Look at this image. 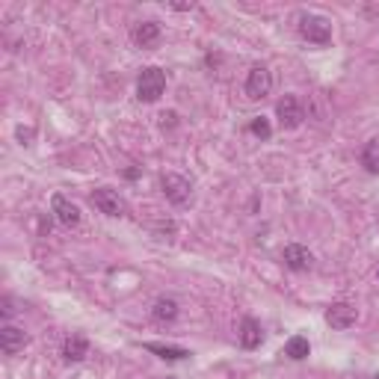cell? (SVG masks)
<instances>
[{
    "label": "cell",
    "mask_w": 379,
    "mask_h": 379,
    "mask_svg": "<svg viewBox=\"0 0 379 379\" xmlns=\"http://www.w3.org/2000/svg\"><path fill=\"white\" fill-rule=\"evenodd\" d=\"M163 89H166V74H163V68L148 65V68H143V72H139V81H136V98H139V101L154 104L157 98L163 95Z\"/></svg>",
    "instance_id": "1"
},
{
    "label": "cell",
    "mask_w": 379,
    "mask_h": 379,
    "mask_svg": "<svg viewBox=\"0 0 379 379\" xmlns=\"http://www.w3.org/2000/svg\"><path fill=\"white\" fill-rule=\"evenodd\" d=\"M299 36L311 45H329L332 42V24L323 15L305 12V15H299Z\"/></svg>",
    "instance_id": "2"
},
{
    "label": "cell",
    "mask_w": 379,
    "mask_h": 379,
    "mask_svg": "<svg viewBox=\"0 0 379 379\" xmlns=\"http://www.w3.org/2000/svg\"><path fill=\"white\" fill-rule=\"evenodd\" d=\"M161 187H163L166 198H169V202H172L175 207H184V205L193 202V184H190L184 175L166 172V175L161 178Z\"/></svg>",
    "instance_id": "3"
},
{
    "label": "cell",
    "mask_w": 379,
    "mask_h": 379,
    "mask_svg": "<svg viewBox=\"0 0 379 379\" xmlns=\"http://www.w3.org/2000/svg\"><path fill=\"white\" fill-rule=\"evenodd\" d=\"M270 89H273L270 68H267V65H252V68H249L246 83H243V92H246L249 101H261V98L270 95Z\"/></svg>",
    "instance_id": "4"
},
{
    "label": "cell",
    "mask_w": 379,
    "mask_h": 379,
    "mask_svg": "<svg viewBox=\"0 0 379 379\" xmlns=\"http://www.w3.org/2000/svg\"><path fill=\"white\" fill-rule=\"evenodd\" d=\"M92 205L101 214H107V216H125L127 214V202L119 193H113V190H107V187L95 190V193H92Z\"/></svg>",
    "instance_id": "5"
},
{
    "label": "cell",
    "mask_w": 379,
    "mask_h": 379,
    "mask_svg": "<svg viewBox=\"0 0 379 379\" xmlns=\"http://www.w3.org/2000/svg\"><path fill=\"white\" fill-rule=\"evenodd\" d=\"M282 261H285L287 270H294V273H305V270H311V267H314V255H311V249H308V246L287 243V246H285V252H282Z\"/></svg>",
    "instance_id": "6"
},
{
    "label": "cell",
    "mask_w": 379,
    "mask_h": 379,
    "mask_svg": "<svg viewBox=\"0 0 379 379\" xmlns=\"http://www.w3.org/2000/svg\"><path fill=\"white\" fill-rule=\"evenodd\" d=\"M276 116H278V122H282V127H299L305 119V110L294 95H285L282 101L276 104Z\"/></svg>",
    "instance_id": "7"
},
{
    "label": "cell",
    "mask_w": 379,
    "mask_h": 379,
    "mask_svg": "<svg viewBox=\"0 0 379 379\" xmlns=\"http://www.w3.org/2000/svg\"><path fill=\"white\" fill-rule=\"evenodd\" d=\"M51 214H54L63 225H68V228L81 223V207H77L72 198L63 196V193H54V198H51Z\"/></svg>",
    "instance_id": "8"
},
{
    "label": "cell",
    "mask_w": 379,
    "mask_h": 379,
    "mask_svg": "<svg viewBox=\"0 0 379 379\" xmlns=\"http://www.w3.org/2000/svg\"><path fill=\"white\" fill-rule=\"evenodd\" d=\"M356 320H358V311L350 303H335L326 311V323L332 329H350V326H356Z\"/></svg>",
    "instance_id": "9"
},
{
    "label": "cell",
    "mask_w": 379,
    "mask_h": 379,
    "mask_svg": "<svg viewBox=\"0 0 379 379\" xmlns=\"http://www.w3.org/2000/svg\"><path fill=\"white\" fill-rule=\"evenodd\" d=\"M24 347H27V332H24V329H18L12 323H6L3 329H0V350H3L6 356L21 353Z\"/></svg>",
    "instance_id": "10"
},
{
    "label": "cell",
    "mask_w": 379,
    "mask_h": 379,
    "mask_svg": "<svg viewBox=\"0 0 379 379\" xmlns=\"http://www.w3.org/2000/svg\"><path fill=\"white\" fill-rule=\"evenodd\" d=\"M261 341H264L261 323H258L255 317H246V320L240 323V344L246 347V350H255V347H261Z\"/></svg>",
    "instance_id": "11"
},
{
    "label": "cell",
    "mask_w": 379,
    "mask_h": 379,
    "mask_svg": "<svg viewBox=\"0 0 379 379\" xmlns=\"http://www.w3.org/2000/svg\"><path fill=\"white\" fill-rule=\"evenodd\" d=\"M86 353H89V341L83 335H72V338H65L63 341V358L65 362H83L86 358Z\"/></svg>",
    "instance_id": "12"
},
{
    "label": "cell",
    "mask_w": 379,
    "mask_h": 379,
    "mask_svg": "<svg viewBox=\"0 0 379 379\" xmlns=\"http://www.w3.org/2000/svg\"><path fill=\"white\" fill-rule=\"evenodd\" d=\"M134 42L139 48H152L161 42V24L157 21H143V24H136L134 27Z\"/></svg>",
    "instance_id": "13"
},
{
    "label": "cell",
    "mask_w": 379,
    "mask_h": 379,
    "mask_svg": "<svg viewBox=\"0 0 379 379\" xmlns=\"http://www.w3.org/2000/svg\"><path fill=\"white\" fill-rule=\"evenodd\" d=\"M362 166L371 175H379V136H373V139H367V143H365V148H362Z\"/></svg>",
    "instance_id": "14"
},
{
    "label": "cell",
    "mask_w": 379,
    "mask_h": 379,
    "mask_svg": "<svg viewBox=\"0 0 379 379\" xmlns=\"http://www.w3.org/2000/svg\"><path fill=\"white\" fill-rule=\"evenodd\" d=\"M152 317L157 323H172L178 317V303L175 299H157L154 308H152Z\"/></svg>",
    "instance_id": "15"
},
{
    "label": "cell",
    "mask_w": 379,
    "mask_h": 379,
    "mask_svg": "<svg viewBox=\"0 0 379 379\" xmlns=\"http://www.w3.org/2000/svg\"><path fill=\"white\" fill-rule=\"evenodd\" d=\"M145 350L148 353H154V356H161L166 358V362H181V358H190L187 350H181V347H169V344H145Z\"/></svg>",
    "instance_id": "16"
},
{
    "label": "cell",
    "mask_w": 379,
    "mask_h": 379,
    "mask_svg": "<svg viewBox=\"0 0 379 379\" xmlns=\"http://www.w3.org/2000/svg\"><path fill=\"white\" fill-rule=\"evenodd\" d=\"M308 338H303V335H294L291 341L285 344V350H282V356H287V358H294V362H303V358H308Z\"/></svg>",
    "instance_id": "17"
},
{
    "label": "cell",
    "mask_w": 379,
    "mask_h": 379,
    "mask_svg": "<svg viewBox=\"0 0 379 379\" xmlns=\"http://www.w3.org/2000/svg\"><path fill=\"white\" fill-rule=\"evenodd\" d=\"M249 131H252L255 136H261V139H270V134H273V127H270V122H267L264 116H258L252 125H249Z\"/></svg>",
    "instance_id": "18"
},
{
    "label": "cell",
    "mask_w": 379,
    "mask_h": 379,
    "mask_svg": "<svg viewBox=\"0 0 379 379\" xmlns=\"http://www.w3.org/2000/svg\"><path fill=\"white\" fill-rule=\"evenodd\" d=\"M175 119H178V116L172 113V110H169V113L161 116V125H163V127H172V125H175Z\"/></svg>",
    "instance_id": "19"
},
{
    "label": "cell",
    "mask_w": 379,
    "mask_h": 379,
    "mask_svg": "<svg viewBox=\"0 0 379 379\" xmlns=\"http://www.w3.org/2000/svg\"><path fill=\"white\" fill-rule=\"evenodd\" d=\"M30 136H33V131H30V127H18V139H21V143H24V139H30ZM27 145V143H24Z\"/></svg>",
    "instance_id": "20"
},
{
    "label": "cell",
    "mask_w": 379,
    "mask_h": 379,
    "mask_svg": "<svg viewBox=\"0 0 379 379\" xmlns=\"http://www.w3.org/2000/svg\"><path fill=\"white\" fill-rule=\"evenodd\" d=\"M12 311H15V308H12V299H3V317H12Z\"/></svg>",
    "instance_id": "21"
},
{
    "label": "cell",
    "mask_w": 379,
    "mask_h": 379,
    "mask_svg": "<svg viewBox=\"0 0 379 379\" xmlns=\"http://www.w3.org/2000/svg\"><path fill=\"white\" fill-rule=\"evenodd\" d=\"M196 3H172V9H178V12H187V9H193Z\"/></svg>",
    "instance_id": "22"
},
{
    "label": "cell",
    "mask_w": 379,
    "mask_h": 379,
    "mask_svg": "<svg viewBox=\"0 0 379 379\" xmlns=\"http://www.w3.org/2000/svg\"><path fill=\"white\" fill-rule=\"evenodd\" d=\"M373 379H379V373H376V376H373Z\"/></svg>",
    "instance_id": "23"
}]
</instances>
